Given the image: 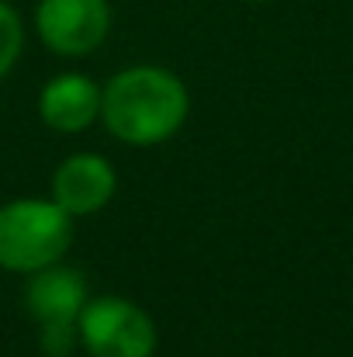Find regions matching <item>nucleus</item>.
Listing matches in <instances>:
<instances>
[{
	"label": "nucleus",
	"mask_w": 353,
	"mask_h": 357,
	"mask_svg": "<svg viewBox=\"0 0 353 357\" xmlns=\"http://www.w3.org/2000/svg\"><path fill=\"white\" fill-rule=\"evenodd\" d=\"M187 87L163 66L121 70L101 91V119L128 146H156L180 132L187 119Z\"/></svg>",
	"instance_id": "f257e3e1"
},
{
	"label": "nucleus",
	"mask_w": 353,
	"mask_h": 357,
	"mask_svg": "<svg viewBox=\"0 0 353 357\" xmlns=\"http://www.w3.org/2000/svg\"><path fill=\"white\" fill-rule=\"evenodd\" d=\"M73 243V215L52 198H17L0 205V267L35 274L63 260Z\"/></svg>",
	"instance_id": "f03ea898"
},
{
	"label": "nucleus",
	"mask_w": 353,
	"mask_h": 357,
	"mask_svg": "<svg viewBox=\"0 0 353 357\" xmlns=\"http://www.w3.org/2000/svg\"><path fill=\"white\" fill-rule=\"evenodd\" d=\"M77 333L91 357H152L159 340L149 312L118 295L87 298Z\"/></svg>",
	"instance_id": "7ed1b4c3"
},
{
	"label": "nucleus",
	"mask_w": 353,
	"mask_h": 357,
	"mask_svg": "<svg viewBox=\"0 0 353 357\" xmlns=\"http://www.w3.org/2000/svg\"><path fill=\"white\" fill-rule=\"evenodd\" d=\"M35 28L59 56H91L111 31L108 0H38Z\"/></svg>",
	"instance_id": "20e7f679"
},
{
	"label": "nucleus",
	"mask_w": 353,
	"mask_h": 357,
	"mask_svg": "<svg viewBox=\"0 0 353 357\" xmlns=\"http://www.w3.org/2000/svg\"><path fill=\"white\" fill-rule=\"evenodd\" d=\"M115 167L97 153H73L52 174V198L70 215H94L115 195Z\"/></svg>",
	"instance_id": "39448f33"
},
{
	"label": "nucleus",
	"mask_w": 353,
	"mask_h": 357,
	"mask_svg": "<svg viewBox=\"0 0 353 357\" xmlns=\"http://www.w3.org/2000/svg\"><path fill=\"white\" fill-rule=\"evenodd\" d=\"M24 305L38 326H77L87 305V281L70 267H42L24 288Z\"/></svg>",
	"instance_id": "423d86ee"
},
{
	"label": "nucleus",
	"mask_w": 353,
	"mask_h": 357,
	"mask_svg": "<svg viewBox=\"0 0 353 357\" xmlns=\"http://www.w3.org/2000/svg\"><path fill=\"white\" fill-rule=\"evenodd\" d=\"M38 115L56 132H84L101 115V91L80 73L56 77L38 94Z\"/></svg>",
	"instance_id": "0eeeda50"
},
{
	"label": "nucleus",
	"mask_w": 353,
	"mask_h": 357,
	"mask_svg": "<svg viewBox=\"0 0 353 357\" xmlns=\"http://www.w3.org/2000/svg\"><path fill=\"white\" fill-rule=\"evenodd\" d=\"M21 42H24V28H21V17L17 10L0 0V80L10 73V66L17 63L21 56Z\"/></svg>",
	"instance_id": "6e6552de"
},
{
	"label": "nucleus",
	"mask_w": 353,
	"mask_h": 357,
	"mask_svg": "<svg viewBox=\"0 0 353 357\" xmlns=\"http://www.w3.org/2000/svg\"><path fill=\"white\" fill-rule=\"evenodd\" d=\"M249 3H267V0H249Z\"/></svg>",
	"instance_id": "1a4fd4ad"
}]
</instances>
